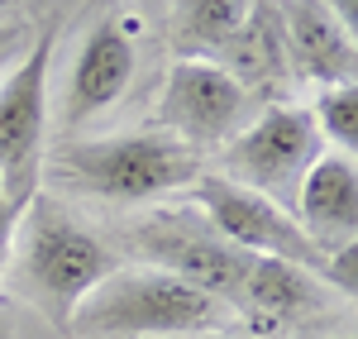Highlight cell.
I'll list each match as a JSON object with an SVG mask.
<instances>
[{
	"instance_id": "7c38bea8",
	"label": "cell",
	"mask_w": 358,
	"mask_h": 339,
	"mask_svg": "<svg viewBox=\"0 0 358 339\" xmlns=\"http://www.w3.org/2000/svg\"><path fill=\"white\" fill-rule=\"evenodd\" d=\"M167 20L187 57H244L253 29L263 24V10L253 0H172Z\"/></svg>"
},
{
	"instance_id": "9a60e30c",
	"label": "cell",
	"mask_w": 358,
	"mask_h": 339,
	"mask_svg": "<svg viewBox=\"0 0 358 339\" xmlns=\"http://www.w3.org/2000/svg\"><path fill=\"white\" fill-rule=\"evenodd\" d=\"M15 220H20V210H15V205H10V196L0 192V273H5L10 249H15Z\"/></svg>"
},
{
	"instance_id": "e0dca14e",
	"label": "cell",
	"mask_w": 358,
	"mask_h": 339,
	"mask_svg": "<svg viewBox=\"0 0 358 339\" xmlns=\"http://www.w3.org/2000/svg\"><path fill=\"white\" fill-rule=\"evenodd\" d=\"M320 5H325L334 20H339V29H344V34H358V0H320Z\"/></svg>"
},
{
	"instance_id": "ac0fdd59",
	"label": "cell",
	"mask_w": 358,
	"mask_h": 339,
	"mask_svg": "<svg viewBox=\"0 0 358 339\" xmlns=\"http://www.w3.org/2000/svg\"><path fill=\"white\" fill-rule=\"evenodd\" d=\"M138 10L153 20V24H167V10H172V0H134Z\"/></svg>"
},
{
	"instance_id": "ba28073f",
	"label": "cell",
	"mask_w": 358,
	"mask_h": 339,
	"mask_svg": "<svg viewBox=\"0 0 358 339\" xmlns=\"http://www.w3.org/2000/svg\"><path fill=\"white\" fill-rule=\"evenodd\" d=\"M244 110H248V91L224 62H215V57H177L167 67L158 120L172 129V139L187 143L192 153L215 148L229 134H239Z\"/></svg>"
},
{
	"instance_id": "2e32d148",
	"label": "cell",
	"mask_w": 358,
	"mask_h": 339,
	"mask_svg": "<svg viewBox=\"0 0 358 339\" xmlns=\"http://www.w3.org/2000/svg\"><path fill=\"white\" fill-rule=\"evenodd\" d=\"M24 48H29V29L24 24H0V67L15 62Z\"/></svg>"
},
{
	"instance_id": "5bb4252c",
	"label": "cell",
	"mask_w": 358,
	"mask_h": 339,
	"mask_svg": "<svg viewBox=\"0 0 358 339\" xmlns=\"http://www.w3.org/2000/svg\"><path fill=\"white\" fill-rule=\"evenodd\" d=\"M310 120H315V134L325 143H334V153H354V143H358V86L354 82L320 86V96L310 106Z\"/></svg>"
},
{
	"instance_id": "8fae6325",
	"label": "cell",
	"mask_w": 358,
	"mask_h": 339,
	"mask_svg": "<svg viewBox=\"0 0 358 339\" xmlns=\"http://www.w3.org/2000/svg\"><path fill=\"white\" fill-rule=\"evenodd\" d=\"M282 43L296 62V72L320 86L354 82L358 67V43L344 34L339 20L320 0H282Z\"/></svg>"
},
{
	"instance_id": "7a4b0ae2",
	"label": "cell",
	"mask_w": 358,
	"mask_h": 339,
	"mask_svg": "<svg viewBox=\"0 0 358 339\" xmlns=\"http://www.w3.org/2000/svg\"><path fill=\"white\" fill-rule=\"evenodd\" d=\"M224 325H229L224 301L143 263V268H115L106 282L91 287V296L72 311L67 330L91 339H177L215 335Z\"/></svg>"
},
{
	"instance_id": "52a82bcc",
	"label": "cell",
	"mask_w": 358,
	"mask_h": 339,
	"mask_svg": "<svg viewBox=\"0 0 358 339\" xmlns=\"http://www.w3.org/2000/svg\"><path fill=\"white\" fill-rule=\"evenodd\" d=\"M187 205H196L234 249L296 263L310 277H330V254L306 239V229L296 225V215L282 210V205H273L268 196L239 187V182H229V177H206V172H201L192 182V192H187Z\"/></svg>"
},
{
	"instance_id": "d6986e66",
	"label": "cell",
	"mask_w": 358,
	"mask_h": 339,
	"mask_svg": "<svg viewBox=\"0 0 358 339\" xmlns=\"http://www.w3.org/2000/svg\"><path fill=\"white\" fill-rule=\"evenodd\" d=\"M0 339H10V335H5V320H0Z\"/></svg>"
},
{
	"instance_id": "4fadbf2b",
	"label": "cell",
	"mask_w": 358,
	"mask_h": 339,
	"mask_svg": "<svg viewBox=\"0 0 358 339\" xmlns=\"http://www.w3.org/2000/svg\"><path fill=\"white\" fill-rule=\"evenodd\" d=\"M320 296V282L296 268V263H282V258H263L253 254L248 258V273L244 287H239V311H248L258 325H282V320H296L315 306Z\"/></svg>"
},
{
	"instance_id": "3957f363",
	"label": "cell",
	"mask_w": 358,
	"mask_h": 339,
	"mask_svg": "<svg viewBox=\"0 0 358 339\" xmlns=\"http://www.w3.org/2000/svg\"><path fill=\"white\" fill-rule=\"evenodd\" d=\"M48 168L101 201L143 205L167 192H192V182L201 177V153L167 134H110L57 143Z\"/></svg>"
},
{
	"instance_id": "9c48e42d",
	"label": "cell",
	"mask_w": 358,
	"mask_h": 339,
	"mask_svg": "<svg viewBox=\"0 0 358 339\" xmlns=\"http://www.w3.org/2000/svg\"><path fill=\"white\" fill-rule=\"evenodd\" d=\"M134 38L120 20H101L96 29H86L82 48L72 57V77H67V106H62V124L77 129L86 120H96L101 110H110L115 101L134 82Z\"/></svg>"
},
{
	"instance_id": "8992f818",
	"label": "cell",
	"mask_w": 358,
	"mask_h": 339,
	"mask_svg": "<svg viewBox=\"0 0 358 339\" xmlns=\"http://www.w3.org/2000/svg\"><path fill=\"white\" fill-rule=\"evenodd\" d=\"M320 153H325V139L315 134L310 110L277 106V110L258 115L248 129L224 139V172L220 177L239 182V187L258 192V196H268L282 210H292L306 168Z\"/></svg>"
},
{
	"instance_id": "30bf717a",
	"label": "cell",
	"mask_w": 358,
	"mask_h": 339,
	"mask_svg": "<svg viewBox=\"0 0 358 339\" xmlns=\"http://www.w3.org/2000/svg\"><path fill=\"white\" fill-rule=\"evenodd\" d=\"M292 215L306 229L310 244H320L325 254L339 244H354L358 234V168L354 153H334L325 148L310 168H306Z\"/></svg>"
},
{
	"instance_id": "277c9868",
	"label": "cell",
	"mask_w": 358,
	"mask_h": 339,
	"mask_svg": "<svg viewBox=\"0 0 358 339\" xmlns=\"http://www.w3.org/2000/svg\"><path fill=\"white\" fill-rule=\"evenodd\" d=\"M129 244H134L138 258H148V268H163L172 277L201 287L206 296L224 301L229 311L239 301L248 258H253L244 249H234L220 229L187 201L182 205H158L143 220H134L129 225Z\"/></svg>"
},
{
	"instance_id": "6da1fadb",
	"label": "cell",
	"mask_w": 358,
	"mask_h": 339,
	"mask_svg": "<svg viewBox=\"0 0 358 339\" xmlns=\"http://www.w3.org/2000/svg\"><path fill=\"white\" fill-rule=\"evenodd\" d=\"M20 215H24V234H20V254H15V282L43 311V320L67 330L72 311L91 296V287L106 282L120 263L96 229H86L62 201L43 196V192Z\"/></svg>"
},
{
	"instance_id": "5b68a950",
	"label": "cell",
	"mask_w": 358,
	"mask_h": 339,
	"mask_svg": "<svg viewBox=\"0 0 358 339\" xmlns=\"http://www.w3.org/2000/svg\"><path fill=\"white\" fill-rule=\"evenodd\" d=\"M57 48V24H43L29 38L24 57L0 82V192L15 210L38 196L43 139H48V67Z\"/></svg>"
}]
</instances>
